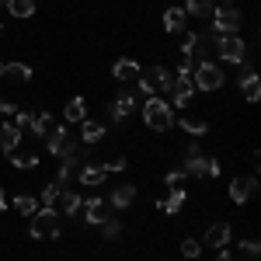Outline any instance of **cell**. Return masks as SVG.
I'll list each match as a JSON object with an SVG mask.
<instances>
[{
	"label": "cell",
	"instance_id": "obj_22",
	"mask_svg": "<svg viewBox=\"0 0 261 261\" xmlns=\"http://www.w3.org/2000/svg\"><path fill=\"white\" fill-rule=\"evenodd\" d=\"M140 87L146 91V94H157V91H161V66L140 70Z\"/></svg>",
	"mask_w": 261,
	"mask_h": 261
},
{
	"label": "cell",
	"instance_id": "obj_40",
	"mask_svg": "<svg viewBox=\"0 0 261 261\" xmlns=\"http://www.w3.org/2000/svg\"><path fill=\"white\" fill-rule=\"evenodd\" d=\"M14 112H18V105H11V101L0 98V115H14Z\"/></svg>",
	"mask_w": 261,
	"mask_h": 261
},
{
	"label": "cell",
	"instance_id": "obj_3",
	"mask_svg": "<svg viewBox=\"0 0 261 261\" xmlns=\"http://www.w3.org/2000/svg\"><path fill=\"white\" fill-rule=\"evenodd\" d=\"M192 87L195 91H220L223 87V81H226V73H223L220 66H213V60H202L195 70H192Z\"/></svg>",
	"mask_w": 261,
	"mask_h": 261
},
{
	"label": "cell",
	"instance_id": "obj_17",
	"mask_svg": "<svg viewBox=\"0 0 261 261\" xmlns=\"http://www.w3.org/2000/svg\"><path fill=\"white\" fill-rule=\"evenodd\" d=\"M18 143H21V133L11 122H0V150H4V153H14Z\"/></svg>",
	"mask_w": 261,
	"mask_h": 261
},
{
	"label": "cell",
	"instance_id": "obj_43",
	"mask_svg": "<svg viewBox=\"0 0 261 261\" xmlns=\"http://www.w3.org/2000/svg\"><path fill=\"white\" fill-rule=\"evenodd\" d=\"M4 4H7V0H0V7H4Z\"/></svg>",
	"mask_w": 261,
	"mask_h": 261
},
{
	"label": "cell",
	"instance_id": "obj_13",
	"mask_svg": "<svg viewBox=\"0 0 261 261\" xmlns=\"http://www.w3.org/2000/svg\"><path fill=\"white\" fill-rule=\"evenodd\" d=\"M140 70H143V66L136 60H119L115 66H112V77L129 84V81H140Z\"/></svg>",
	"mask_w": 261,
	"mask_h": 261
},
{
	"label": "cell",
	"instance_id": "obj_15",
	"mask_svg": "<svg viewBox=\"0 0 261 261\" xmlns=\"http://www.w3.org/2000/svg\"><path fill=\"white\" fill-rule=\"evenodd\" d=\"M81 140H84V146L101 143V140H105V125H101V122H94V119H84L81 122Z\"/></svg>",
	"mask_w": 261,
	"mask_h": 261
},
{
	"label": "cell",
	"instance_id": "obj_9",
	"mask_svg": "<svg viewBox=\"0 0 261 261\" xmlns=\"http://www.w3.org/2000/svg\"><path fill=\"white\" fill-rule=\"evenodd\" d=\"M254 188H258V181H254V178H233V181H230V199L237 202V205H244V202L254 195Z\"/></svg>",
	"mask_w": 261,
	"mask_h": 261
},
{
	"label": "cell",
	"instance_id": "obj_34",
	"mask_svg": "<svg viewBox=\"0 0 261 261\" xmlns=\"http://www.w3.org/2000/svg\"><path fill=\"white\" fill-rule=\"evenodd\" d=\"M56 199H60V185L53 181V185L42 188V205H56Z\"/></svg>",
	"mask_w": 261,
	"mask_h": 261
},
{
	"label": "cell",
	"instance_id": "obj_14",
	"mask_svg": "<svg viewBox=\"0 0 261 261\" xmlns=\"http://www.w3.org/2000/svg\"><path fill=\"white\" fill-rule=\"evenodd\" d=\"M136 108V101H133V94H119V98L112 101V108H108V115H112V122H125L129 119V112Z\"/></svg>",
	"mask_w": 261,
	"mask_h": 261
},
{
	"label": "cell",
	"instance_id": "obj_31",
	"mask_svg": "<svg viewBox=\"0 0 261 261\" xmlns=\"http://www.w3.org/2000/svg\"><path fill=\"white\" fill-rule=\"evenodd\" d=\"M98 226H101V237H105V241H115V237L122 233V223L115 220V216H108V220L98 223Z\"/></svg>",
	"mask_w": 261,
	"mask_h": 261
},
{
	"label": "cell",
	"instance_id": "obj_25",
	"mask_svg": "<svg viewBox=\"0 0 261 261\" xmlns=\"http://www.w3.org/2000/svg\"><path fill=\"white\" fill-rule=\"evenodd\" d=\"M185 18H188V14H185V11H181V7H171V11H167V14H164V28H167V32H174V35H178V32H185Z\"/></svg>",
	"mask_w": 261,
	"mask_h": 261
},
{
	"label": "cell",
	"instance_id": "obj_26",
	"mask_svg": "<svg viewBox=\"0 0 261 261\" xmlns=\"http://www.w3.org/2000/svg\"><path fill=\"white\" fill-rule=\"evenodd\" d=\"M63 140H66V125H53V129L45 133V150H49V153H60Z\"/></svg>",
	"mask_w": 261,
	"mask_h": 261
},
{
	"label": "cell",
	"instance_id": "obj_44",
	"mask_svg": "<svg viewBox=\"0 0 261 261\" xmlns=\"http://www.w3.org/2000/svg\"><path fill=\"white\" fill-rule=\"evenodd\" d=\"M0 35H4V28H0Z\"/></svg>",
	"mask_w": 261,
	"mask_h": 261
},
{
	"label": "cell",
	"instance_id": "obj_7",
	"mask_svg": "<svg viewBox=\"0 0 261 261\" xmlns=\"http://www.w3.org/2000/svg\"><path fill=\"white\" fill-rule=\"evenodd\" d=\"M81 205H84V199L77 195V192L60 188V199H56V205H53V209H56L60 216H77V213H81Z\"/></svg>",
	"mask_w": 261,
	"mask_h": 261
},
{
	"label": "cell",
	"instance_id": "obj_28",
	"mask_svg": "<svg viewBox=\"0 0 261 261\" xmlns=\"http://www.w3.org/2000/svg\"><path fill=\"white\" fill-rule=\"evenodd\" d=\"M133 199H136V188H133V185H119V188L112 192V205H115V209H125Z\"/></svg>",
	"mask_w": 261,
	"mask_h": 261
},
{
	"label": "cell",
	"instance_id": "obj_24",
	"mask_svg": "<svg viewBox=\"0 0 261 261\" xmlns=\"http://www.w3.org/2000/svg\"><path fill=\"white\" fill-rule=\"evenodd\" d=\"M53 125H56V122H53V115H49V112H32V122H28V129H32L35 136H45Z\"/></svg>",
	"mask_w": 261,
	"mask_h": 261
},
{
	"label": "cell",
	"instance_id": "obj_37",
	"mask_svg": "<svg viewBox=\"0 0 261 261\" xmlns=\"http://www.w3.org/2000/svg\"><path fill=\"white\" fill-rule=\"evenodd\" d=\"M241 247H244V254H247V258H258V254H261V247H258V241H254V237H247Z\"/></svg>",
	"mask_w": 261,
	"mask_h": 261
},
{
	"label": "cell",
	"instance_id": "obj_21",
	"mask_svg": "<svg viewBox=\"0 0 261 261\" xmlns=\"http://www.w3.org/2000/svg\"><path fill=\"white\" fill-rule=\"evenodd\" d=\"M241 91H244V98H247V101H258L261 98V81H258L254 70H247V73L241 77Z\"/></svg>",
	"mask_w": 261,
	"mask_h": 261
},
{
	"label": "cell",
	"instance_id": "obj_12",
	"mask_svg": "<svg viewBox=\"0 0 261 261\" xmlns=\"http://www.w3.org/2000/svg\"><path fill=\"white\" fill-rule=\"evenodd\" d=\"M0 77L24 84V81H32V66L28 63H0Z\"/></svg>",
	"mask_w": 261,
	"mask_h": 261
},
{
	"label": "cell",
	"instance_id": "obj_32",
	"mask_svg": "<svg viewBox=\"0 0 261 261\" xmlns=\"http://www.w3.org/2000/svg\"><path fill=\"white\" fill-rule=\"evenodd\" d=\"M195 45H199V32H185V39H181V56H195Z\"/></svg>",
	"mask_w": 261,
	"mask_h": 261
},
{
	"label": "cell",
	"instance_id": "obj_4",
	"mask_svg": "<svg viewBox=\"0 0 261 261\" xmlns=\"http://www.w3.org/2000/svg\"><path fill=\"white\" fill-rule=\"evenodd\" d=\"M244 14L237 7H213V32L220 35H241Z\"/></svg>",
	"mask_w": 261,
	"mask_h": 261
},
{
	"label": "cell",
	"instance_id": "obj_29",
	"mask_svg": "<svg viewBox=\"0 0 261 261\" xmlns=\"http://www.w3.org/2000/svg\"><path fill=\"white\" fill-rule=\"evenodd\" d=\"M11 164H14L18 171H32V167H39V157H35V153H18V150H14V153H11Z\"/></svg>",
	"mask_w": 261,
	"mask_h": 261
},
{
	"label": "cell",
	"instance_id": "obj_16",
	"mask_svg": "<svg viewBox=\"0 0 261 261\" xmlns=\"http://www.w3.org/2000/svg\"><path fill=\"white\" fill-rule=\"evenodd\" d=\"M63 119L73 122V125H81V122L87 119V101H84V98H70V101H66V108H63Z\"/></svg>",
	"mask_w": 261,
	"mask_h": 261
},
{
	"label": "cell",
	"instance_id": "obj_2",
	"mask_svg": "<svg viewBox=\"0 0 261 261\" xmlns=\"http://www.w3.org/2000/svg\"><path fill=\"white\" fill-rule=\"evenodd\" d=\"M60 213L53 209V205H39L35 213H32V237L35 241H53V237H60Z\"/></svg>",
	"mask_w": 261,
	"mask_h": 261
},
{
	"label": "cell",
	"instance_id": "obj_10",
	"mask_svg": "<svg viewBox=\"0 0 261 261\" xmlns=\"http://www.w3.org/2000/svg\"><path fill=\"white\" fill-rule=\"evenodd\" d=\"M81 209H84V220H87V223H94V226L108 220V205H105V202H101L98 195L84 199V205H81Z\"/></svg>",
	"mask_w": 261,
	"mask_h": 261
},
{
	"label": "cell",
	"instance_id": "obj_8",
	"mask_svg": "<svg viewBox=\"0 0 261 261\" xmlns=\"http://www.w3.org/2000/svg\"><path fill=\"white\" fill-rule=\"evenodd\" d=\"M192 94H195L192 81H188V77H174V87H171V101H167V105H171V108H174V105L185 108V105L192 101Z\"/></svg>",
	"mask_w": 261,
	"mask_h": 261
},
{
	"label": "cell",
	"instance_id": "obj_18",
	"mask_svg": "<svg viewBox=\"0 0 261 261\" xmlns=\"http://www.w3.org/2000/svg\"><path fill=\"white\" fill-rule=\"evenodd\" d=\"M105 181H108V171H105L101 164H87V167H81V185L94 188V185H105Z\"/></svg>",
	"mask_w": 261,
	"mask_h": 261
},
{
	"label": "cell",
	"instance_id": "obj_39",
	"mask_svg": "<svg viewBox=\"0 0 261 261\" xmlns=\"http://www.w3.org/2000/svg\"><path fill=\"white\" fill-rule=\"evenodd\" d=\"M202 150H199V143H188V146H185V161H192V157H199Z\"/></svg>",
	"mask_w": 261,
	"mask_h": 261
},
{
	"label": "cell",
	"instance_id": "obj_19",
	"mask_svg": "<svg viewBox=\"0 0 261 261\" xmlns=\"http://www.w3.org/2000/svg\"><path fill=\"white\" fill-rule=\"evenodd\" d=\"M178 125L185 129V133H192V136H205V133H209V122L202 119V115H188V112L181 115Z\"/></svg>",
	"mask_w": 261,
	"mask_h": 261
},
{
	"label": "cell",
	"instance_id": "obj_35",
	"mask_svg": "<svg viewBox=\"0 0 261 261\" xmlns=\"http://www.w3.org/2000/svg\"><path fill=\"white\" fill-rule=\"evenodd\" d=\"M171 87H174V70L161 66V91H164V94H171Z\"/></svg>",
	"mask_w": 261,
	"mask_h": 261
},
{
	"label": "cell",
	"instance_id": "obj_36",
	"mask_svg": "<svg viewBox=\"0 0 261 261\" xmlns=\"http://www.w3.org/2000/svg\"><path fill=\"white\" fill-rule=\"evenodd\" d=\"M185 178H188L185 171H171V174L164 178V185H167V188H185Z\"/></svg>",
	"mask_w": 261,
	"mask_h": 261
},
{
	"label": "cell",
	"instance_id": "obj_5",
	"mask_svg": "<svg viewBox=\"0 0 261 261\" xmlns=\"http://www.w3.org/2000/svg\"><path fill=\"white\" fill-rule=\"evenodd\" d=\"M188 178H220V161L216 157H205V153H199V157H192V161H185V167H181Z\"/></svg>",
	"mask_w": 261,
	"mask_h": 261
},
{
	"label": "cell",
	"instance_id": "obj_33",
	"mask_svg": "<svg viewBox=\"0 0 261 261\" xmlns=\"http://www.w3.org/2000/svg\"><path fill=\"white\" fill-rule=\"evenodd\" d=\"M181 254H185V258H199V254H202V241L185 237V241H181Z\"/></svg>",
	"mask_w": 261,
	"mask_h": 261
},
{
	"label": "cell",
	"instance_id": "obj_6",
	"mask_svg": "<svg viewBox=\"0 0 261 261\" xmlns=\"http://www.w3.org/2000/svg\"><path fill=\"white\" fill-rule=\"evenodd\" d=\"M216 49H220V60H226V63H244L247 60V45H244L241 35H220V39H216Z\"/></svg>",
	"mask_w": 261,
	"mask_h": 261
},
{
	"label": "cell",
	"instance_id": "obj_11",
	"mask_svg": "<svg viewBox=\"0 0 261 261\" xmlns=\"http://www.w3.org/2000/svg\"><path fill=\"white\" fill-rule=\"evenodd\" d=\"M202 244H209V247H226V244H230V223H213V226L205 230Z\"/></svg>",
	"mask_w": 261,
	"mask_h": 261
},
{
	"label": "cell",
	"instance_id": "obj_27",
	"mask_svg": "<svg viewBox=\"0 0 261 261\" xmlns=\"http://www.w3.org/2000/svg\"><path fill=\"white\" fill-rule=\"evenodd\" d=\"M4 7H7L14 18H32V14H35V0H7Z\"/></svg>",
	"mask_w": 261,
	"mask_h": 261
},
{
	"label": "cell",
	"instance_id": "obj_1",
	"mask_svg": "<svg viewBox=\"0 0 261 261\" xmlns=\"http://www.w3.org/2000/svg\"><path fill=\"white\" fill-rule=\"evenodd\" d=\"M143 122L153 129V133H167L171 125H174V112H171V105L157 94H150L146 105H143Z\"/></svg>",
	"mask_w": 261,
	"mask_h": 261
},
{
	"label": "cell",
	"instance_id": "obj_30",
	"mask_svg": "<svg viewBox=\"0 0 261 261\" xmlns=\"http://www.w3.org/2000/svg\"><path fill=\"white\" fill-rule=\"evenodd\" d=\"M14 209H18L21 216H32V213L39 209V199H35V195H18V199H14Z\"/></svg>",
	"mask_w": 261,
	"mask_h": 261
},
{
	"label": "cell",
	"instance_id": "obj_23",
	"mask_svg": "<svg viewBox=\"0 0 261 261\" xmlns=\"http://www.w3.org/2000/svg\"><path fill=\"white\" fill-rule=\"evenodd\" d=\"M181 11L188 18H213V0H188Z\"/></svg>",
	"mask_w": 261,
	"mask_h": 261
},
{
	"label": "cell",
	"instance_id": "obj_41",
	"mask_svg": "<svg viewBox=\"0 0 261 261\" xmlns=\"http://www.w3.org/2000/svg\"><path fill=\"white\" fill-rule=\"evenodd\" d=\"M216 261H233V254H230V251H223V247H220V258H216Z\"/></svg>",
	"mask_w": 261,
	"mask_h": 261
},
{
	"label": "cell",
	"instance_id": "obj_20",
	"mask_svg": "<svg viewBox=\"0 0 261 261\" xmlns=\"http://www.w3.org/2000/svg\"><path fill=\"white\" fill-rule=\"evenodd\" d=\"M181 205H185V188H171V195L157 202V209H161V213H167V216H174Z\"/></svg>",
	"mask_w": 261,
	"mask_h": 261
},
{
	"label": "cell",
	"instance_id": "obj_42",
	"mask_svg": "<svg viewBox=\"0 0 261 261\" xmlns=\"http://www.w3.org/2000/svg\"><path fill=\"white\" fill-rule=\"evenodd\" d=\"M0 209H7V195H4V188H0Z\"/></svg>",
	"mask_w": 261,
	"mask_h": 261
},
{
	"label": "cell",
	"instance_id": "obj_38",
	"mask_svg": "<svg viewBox=\"0 0 261 261\" xmlns=\"http://www.w3.org/2000/svg\"><path fill=\"white\" fill-rule=\"evenodd\" d=\"M101 167H105L108 174H115V171H122V167H125V161H122V157H112V161H105V164H101Z\"/></svg>",
	"mask_w": 261,
	"mask_h": 261
}]
</instances>
